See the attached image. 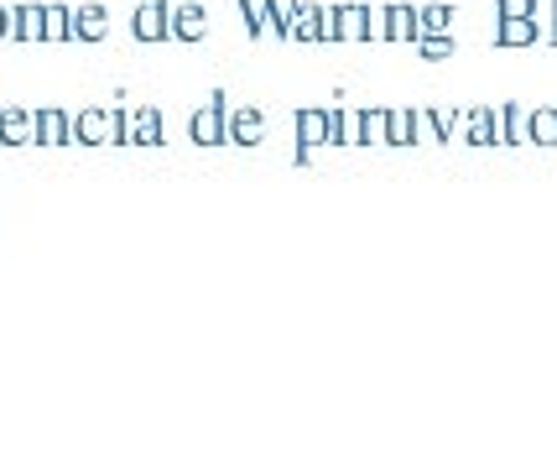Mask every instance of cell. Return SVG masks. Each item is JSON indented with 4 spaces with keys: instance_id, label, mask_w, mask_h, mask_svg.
I'll list each match as a JSON object with an SVG mask.
<instances>
[{
    "instance_id": "f1b7e54d",
    "label": "cell",
    "mask_w": 557,
    "mask_h": 469,
    "mask_svg": "<svg viewBox=\"0 0 557 469\" xmlns=\"http://www.w3.org/2000/svg\"><path fill=\"white\" fill-rule=\"evenodd\" d=\"M339 147H360V121H355V110H339Z\"/></svg>"
},
{
    "instance_id": "9c48e42d",
    "label": "cell",
    "mask_w": 557,
    "mask_h": 469,
    "mask_svg": "<svg viewBox=\"0 0 557 469\" xmlns=\"http://www.w3.org/2000/svg\"><path fill=\"white\" fill-rule=\"evenodd\" d=\"M32 121H37V147H73V115L69 110H32Z\"/></svg>"
},
{
    "instance_id": "5bb4252c",
    "label": "cell",
    "mask_w": 557,
    "mask_h": 469,
    "mask_svg": "<svg viewBox=\"0 0 557 469\" xmlns=\"http://www.w3.org/2000/svg\"><path fill=\"white\" fill-rule=\"evenodd\" d=\"M282 37H287V42H318V0H297V5H292Z\"/></svg>"
},
{
    "instance_id": "5b68a950",
    "label": "cell",
    "mask_w": 557,
    "mask_h": 469,
    "mask_svg": "<svg viewBox=\"0 0 557 469\" xmlns=\"http://www.w3.org/2000/svg\"><path fill=\"white\" fill-rule=\"evenodd\" d=\"M224 136H230V147H261L267 141V115L256 104H240V110L224 115Z\"/></svg>"
},
{
    "instance_id": "3957f363",
    "label": "cell",
    "mask_w": 557,
    "mask_h": 469,
    "mask_svg": "<svg viewBox=\"0 0 557 469\" xmlns=\"http://www.w3.org/2000/svg\"><path fill=\"white\" fill-rule=\"evenodd\" d=\"M417 141H437L428 110H386V147H417Z\"/></svg>"
},
{
    "instance_id": "4fadbf2b",
    "label": "cell",
    "mask_w": 557,
    "mask_h": 469,
    "mask_svg": "<svg viewBox=\"0 0 557 469\" xmlns=\"http://www.w3.org/2000/svg\"><path fill=\"white\" fill-rule=\"evenodd\" d=\"M168 141V125H162V110H136L131 115V136H125V147H162Z\"/></svg>"
},
{
    "instance_id": "83f0119b",
    "label": "cell",
    "mask_w": 557,
    "mask_h": 469,
    "mask_svg": "<svg viewBox=\"0 0 557 469\" xmlns=\"http://www.w3.org/2000/svg\"><path fill=\"white\" fill-rule=\"evenodd\" d=\"M318 42H339V22H334V5H318Z\"/></svg>"
},
{
    "instance_id": "2e32d148",
    "label": "cell",
    "mask_w": 557,
    "mask_h": 469,
    "mask_svg": "<svg viewBox=\"0 0 557 469\" xmlns=\"http://www.w3.org/2000/svg\"><path fill=\"white\" fill-rule=\"evenodd\" d=\"M364 16H370V5H360V0H344V5H334L339 42H364Z\"/></svg>"
},
{
    "instance_id": "ac0fdd59",
    "label": "cell",
    "mask_w": 557,
    "mask_h": 469,
    "mask_svg": "<svg viewBox=\"0 0 557 469\" xmlns=\"http://www.w3.org/2000/svg\"><path fill=\"white\" fill-rule=\"evenodd\" d=\"M235 5H240L250 37H282V32H276V22H271V0H235Z\"/></svg>"
},
{
    "instance_id": "8992f818",
    "label": "cell",
    "mask_w": 557,
    "mask_h": 469,
    "mask_svg": "<svg viewBox=\"0 0 557 469\" xmlns=\"http://www.w3.org/2000/svg\"><path fill=\"white\" fill-rule=\"evenodd\" d=\"M168 37H172V42H203V37H209V11H203L198 0H183V5H172Z\"/></svg>"
},
{
    "instance_id": "7a4b0ae2",
    "label": "cell",
    "mask_w": 557,
    "mask_h": 469,
    "mask_svg": "<svg viewBox=\"0 0 557 469\" xmlns=\"http://www.w3.org/2000/svg\"><path fill=\"white\" fill-rule=\"evenodd\" d=\"M224 115H230V99L224 89L209 95L203 110H194V121H188V136H194L198 147H230V136H224Z\"/></svg>"
},
{
    "instance_id": "7c38bea8",
    "label": "cell",
    "mask_w": 557,
    "mask_h": 469,
    "mask_svg": "<svg viewBox=\"0 0 557 469\" xmlns=\"http://www.w3.org/2000/svg\"><path fill=\"white\" fill-rule=\"evenodd\" d=\"M32 141H37V121H32V110L5 104V110H0V147H32Z\"/></svg>"
},
{
    "instance_id": "d4e9b609",
    "label": "cell",
    "mask_w": 557,
    "mask_h": 469,
    "mask_svg": "<svg viewBox=\"0 0 557 469\" xmlns=\"http://www.w3.org/2000/svg\"><path fill=\"white\" fill-rule=\"evenodd\" d=\"M417 26H422V37L428 32H448L454 26V5H417Z\"/></svg>"
},
{
    "instance_id": "ffe728a7",
    "label": "cell",
    "mask_w": 557,
    "mask_h": 469,
    "mask_svg": "<svg viewBox=\"0 0 557 469\" xmlns=\"http://www.w3.org/2000/svg\"><path fill=\"white\" fill-rule=\"evenodd\" d=\"M495 42H500V48H532V42H536L532 16H506V22H500V32H495Z\"/></svg>"
},
{
    "instance_id": "277c9868",
    "label": "cell",
    "mask_w": 557,
    "mask_h": 469,
    "mask_svg": "<svg viewBox=\"0 0 557 469\" xmlns=\"http://www.w3.org/2000/svg\"><path fill=\"white\" fill-rule=\"evenodd\" d=\"M73 141L78 147H115V110H78L73 115Z\"/></svg>"
},
{
    "instance_id": "4316f807",
    "label": "cell",
    "mask_w": 557,
    "mask_h": 469,
    "mask_svg": "<svg viewBox=\"0 0 557 469\" xmlns=\"http://www.w3.org/2000/svg\"><path fill=\"white\" fill-rule=\"evenodd\" d=\"M364 42H386V5H370V16H364Z\"/></svg>"
},
{
    "instance_id": "1f68e13d",
    "label": "cell",
    "mask_w": 557,
    "mask_h": 469,
    "mask_svg": "<svg viewBox=\"0 0 557 469\" xmlns=\"http://www.w3.org/2000/svg\"><path fill=\"white\" fill-rule=\"evenodd\" d=\"M0 42H5V5H0Z\"/></svg>"
},
{
    "instance_id": "f546056e",
    "label": "cell",
    "mask_w": 557,
    "mask_h": 469,
    "mask_svg": "<svg viewBox=\"0 0 557 469\" xmlns=\"http://www.w3.org/2000/svg\"><path fill=\"white\" fill-rule=\"evenodd\" d=\"M495 11H500V22L506 16H532V0H495Z\"/></svg>"
},
{
    "instance_id": "603a6c76",
    "label": "cell",
    "mask_w": 557,
    "mask_h": 469,
    "mask_svg": "<svg viewBox=\"0 0 557 469\" xmlns=\"http://www.w3.org/2000/svg\"><path fill=\"white\" fill-rule=\"evenodd\" d=\"M360 121V147H386V110H355Z\"/></svg>"
},
{
    "instance_id": "52a82bcc",
    "label": "cell",
    "mask_w": 557,
    "mask_h": 469,
    "mask_svg": "<svg viewBox=\"0 0 557 469\" xmlns=\"http://www.w3.org/2000/svg\"><path fill=\"white\" fill-rule=\"evenodd\" d=\"M459 136L469 141V147H500V110H490V104H480V110H463V115H459Z\"/></svg>"
},
{
    "instance_id": "e0dca14e",
    "label": "cell",
    "mask_w": 557,
    "mask_h": 469,
    "mask_svg": "<svg viewBox=\"0 0 557 469\" xmlns=\"http://www.w3.org/2000/svg\"><path fill=\"white\" fill-rule=\"evenodd\" d=\"M527 141H532V147H557V110L553 104L527 110Z\"/></svg>"
},
{
    "instance_id": "4dcf8cb0",
    "label": "cell",
    "mask_w": 557,
    "mask_h": 469,
    "mask_svg": "<svg viewBox=\"0 0 557 469\" xmlns=\"http://www.w3.org/2000/svg\"><path fill=\"white\" fill-rule=\"evenodd\" d=\"M292 5H297V0H271V22H276V32H282V26H287Z\"/></svg>"
},
{
    "instance_id": "7402d4cb",
    "label": "cell",
    "mask_w": 557,
    "mask_h": 469,
    "mask_svg": "<svg viewBox=\"0 0 557 469\" xmlns=\"http://www.w3.org/2000/svg\"><path fill=\"white\" fill-rule=\"evenodd\" d=\"M532 26H536V42L557 48V0H532Z\"/></svg>"
},
{
    "instance_id": "ba28073f",
    "label": "cell",
    "mask_w": 557,
    "mask_h": 469,
    "mask_svg": "<svg viewBox=\"0 0 557 469\" xmlns=\"http://www.w3.org/2000/svg\"><path fill=\"white\" fill-rule=\"evenodd\" d=\"M168 16H172V0H141L136 16H131L136 42H168Z\"/></svg>"
},
{
    "instance_id": "6da1fadb",
    "label": "cell",
    "mask_w": 557,
    "mask_h": 469,
    "mask_svg": "<svg viewBox=\"0 0 557 469\" xmlns=\"http://www.w3.org/2000/svg\"><path fill=\"white\" fill-rule=\"evenodd\" d=\"M318 147H339V110H297V168H308Z\"/></svg>"
},
{
    "instance_id": "484cf974",
    "label": "cell",
    "mask_w": 557,
    "mask_h": 469,
    "mask_svg": "<svg viewBox=\"0 0 557 469\" xmlns=\"http://www.w3.org/2000/svg\"><path fill=\"white\" fill-rule=\"evenodd\" d=\"M428 121H433V136H437V141L459 136V110H428Z\"/></svg>"
},
{
    "instance_id": "9a60e30c",
    "label": "cell",
    "mask_w": 557,
    "mask_h": 469,
    "mask_svg": "<svg viewBox=\"0 0 557 469\" xmlns=\"http://www.w3.org/2000/svg\"><path fill=\"white\" fill-rule=\"evenodd\" d=\"M417 5H386V42H417Z\"/></svg>"
},
{
    "instance_id": "cb8c5ba5",
    "label": "cell",
    "mask_w": 557,
    "mask_h": 469,
    "mask_svg": "<svg viewBox=\"0 0 557 469\" xmlns=\"http://www.w3.org/2000/svg\"><path fill=\"white\" fill-rule=\"evenodd\" d=\"M412 48L422 52V58H428V63H443V58H454V52H459V42H454V37H448V32H428V37H417Z\"/></svg>"
},
{
    "instance_id": "44dd1931",
    "label": "cell",
    "mask_w": 557,
    "mask_h": 469,
    "mask_svg": "<svg viewBox=\"0 0 557 469\" xmlns=\"http://www.w3.org/2000/svg\"><path fill=\"white\" fill-rule=\"evenodd\" d=\"M73 5H42V42H69Z\"/></svg>"
},
{
    "instance_id": "8fae6325",
    "label": "cell",
    "mask_w": 557,
    "mask_h": 469,
    "mask_svg": "<svg viewBox=\"0 0 557 469\" xmlns=\"http://www.w3.org/2000/svg\"><path fill=\"white\" fill-rule=\"evenodd\" d=\"M5 42H42V5H5Z\"/></svg>"
},
{
    "instance_id": "d6986e66",
    "label": "cell",
    "mask_w": 557,
    "mask_h": 469,
    "mask_svg": "<svg viewBox=\"0 0 557 469\" xmlns=\"http://www.w3.org/2000/svg\"><path fill=\"white\" fill-rule=\"evenodd\" d=\"M500 147H532V141H527V110H521V104H500Z\"/></svg>"
},
{
    "instance_id": "30bf717a",
    "label": "cell",
    "mask_w": 557,
    "mask_h": 469,
    "mask_svg": "<svg viewBox=\"0 0 557 469\" xmlns=\"http://www.w3.org/2000/svg\"><path fill=\"white\" fill-rule=\"evenodd\" d=\"M110 37V11L104 5H73L69 42H104Z\"/></svg>"
}]
</instances>
